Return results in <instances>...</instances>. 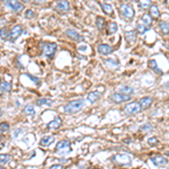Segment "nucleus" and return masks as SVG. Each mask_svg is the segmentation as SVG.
<instances>
[{
  "label": "nucleus",
  "instance_id": "obj_44",
  "mask_svg": "<svg viewBox=\"0 0 169 169\" xmlns=\"http://www.w3.org/2000/svg\"><path fill=\"white\" fill-rule=\"evenodd\" d=\"M23 1H24L25 4H29V1H31V0H23Z\"/></svg>",
  "mask_w": 169,
  "mask_h": 169
},
{
  "label": "nucleus",
  "instance_id": "obj_46",
  "mask_svg": "<svg viewBox=\"0 0 169 169\" xmlns=\"http://www.w3.org/2000/svg\"><path fill=\"white\" fill-rule=\"evenodd\" d=\"M0 169H6V168H5L4 166H0Z\"/></svg>",
  "mask_w": 169,
  "mask_h": 169
},
{
  "label": "nucleus",
  "instance_id": "obj_31",
  "mask_svg": "<svg viewBox=\"0 0 169 169\" xmlns=\"http://www.w3.org/2000/svg\"><path fill=\"white\" fill-rule=\"evenodd\" d=\"M104 25H105V19L103 17H97L96 18V26H97V28L99 29V31L103 29Z\"/></svg>",
  "mask_w": 169,
  "mask_h": 169
},
{
  "label": "nucleus",
  "instance_id": "obj_42",
  "mask_svg": "<svg viewBox=\"0 0 169 169\" xmlns=\"http://www.w3.org/2000/svg\"><path fill=\"white\" fill-rule=\"evenodd\" d=\"M34 2H35L36 5H39V2H42V4H43L44 0H34Z\"/></svg>",
  "mask_w": 169,
  "mask_h": 169
},
{
  "label": "nucleus",
  "instance_id": "obj_16",
  "mask_svg": "<svg viewBox=\"0 0 169 169\" xmlns=\"http://www.w3.org/2000/svg\"><path fill=\"white\" fill-rule=\"evenodd\" d=\"M105 64L107 65L108 68H114L115 69V68L119 67V62L116 58H111V59H107V60L105 61Z\"/></svg>",
  "mask_w": 169,
  "mask_h": 169
},
{
  "label": "nucleus",
  "instance_id": "obj_37",
  "mask_svg": "<svg viewBox=\"0 0 169 169\" xmlns=\"http://www.w3.org/2000/svg\"><path fill=\"white\" fill-rule=\"evenodd\" d=\"M34 16H35V14H34V11H33L32 9L26 10V13H25V17L26 18H33Z\"/></svg>",
  "mask_w": 169,
  "mask_h": 169
},
{
  "label": "nucleus",
  "instance_id": "obj_26",
  "mask_svg": "<svg viewBox=\"0 0 169 169\" xmlns=\"http://www.w3.org/2000/svg\"><path fill=\"white\" fill-rule=\"evenodd\" d=\"M0 89L2 91H10L11 90V83L8 81H2L0 83Z\"/></svg>",
  "mask_w": 169,
  "mask_h": 169
},
{
  "label": "nucleus",
  "instance_id": "obj_8",
  "mask_svg": "<svg viewBox=\"0 0 169 169\" xmlns=\"http://www.w3.org/2000/svg\"><path fill=\"white\" fill-rule=\"evenodd\" d=\"M6 5L15 13H20L24 9V5L20 4L19 0H6Z\"/></svg>",
  "mask_w": 169,
  "mask_h": 169
},
{
  "label": "nucleus",
  "instance_id": "obj_38",
  "mask_svg": "<svg viewBox=\"0 0 169 169\" xmlns=\"http://www.w3.org/2000/svg\"><path fill=\"white\" fill-rule=\"evenodd\" d=\"M0 129L2 130V131H8V130H9V124H8V123H1V124H0Z\"/></svg>",
  "mask_w": 169,
  "mask_h": 169
},
{
  "label": "nucleus",
  "instance_id": "obj_43",
  "mask_svg": "<svg viewBox=\"0 0 169 169\" xmlns=\"http://www.w3.org/2000/svg\"><path fill=\"white\" fill-rule=\"evenodd\" d=\"M124 142H125V143H131V142H132V140H131V139L129 138V140H125Z\"/></svg>",
  "mask_w": 169,
  "mask_h": 169
},
{
  "label": "nucleus",
  "instance_id": "obj_15",
  "mask_svg": "<svg viewBox=\"0 0 169 169\" xmlns=\"http://www.w3.org/2000/svg\"><path fill=\"white\" fill-rule=\"evenodd\" d=\"M54 142V137L53 135H45L41 139V145L42 147H47V145H50Z\"/></svg>",
  "mask_w": 169,
  "mask_h": 169
},
{
  "label": "nucleus",
  "instance_id": "obj_32",
  "mask_svg": "<svg viewBox=\"0 0 169 169\" xmlns=\"http://www.w3.org/2000/svg\"><path fill=\"white\" fill-rule=\"evenodd\" d=\"M116 32H117V24L114 22L109 23V25H108V33L109 34H114Z\"/></svg>",
  "mask_w": 169,
  "mask_h": 169
},
{
  "label": "nucleus",
  "instance_id": "obj_21",
  "mask_svg": "<svg viewBox=\"0 0 169 169\" xmlns=\"http://www.w3.org/2000/svg\"><path fill=\"white\" fill-rule=\"evenodd\" d=\"M150 17L152 18H159L160 17V13H159V8L156 5L150 6Z\"/></svg>",
  "mask_w": 169,
  "mask_h": 169
},
{
  "label": "nucleus",
  "instance_id": "obj_1",
  "mask_svg": "<svg viewBox=\"0 0 169 169\" xmlns=\"http://www.w3.org/2000/svg\"><path fill=\"white\" fill-rule=\"evenodd\" d=\"M85 106V101L83 99H77V101H72L64 106V112L67 114H75L81 111Z\"/></svg>",
  "mask_w": 169,
  "mask_h": 169
},
{
  "label": "nucleus",
  "instance_id": "obj_4",
  "mask_svg": "<svg viewBox=\"0 0 169 169\" xmlns=\"http://www.w3.org/2000/svg\"><path fill=\"white\" fill-rule=\"evenodd\" d=\"M141 111H142V108H141V105L139 101L130 103V104L126 105L125 108H124V113H125L126 115H133V114L140 113Z\"/></svg>",
  "mask_w": 169,
  "mask_h": 169
},
{
  "label": "nucleus",
  "instance_id": "obj_28",
  "mask_svg": "<svg viewBox=\"0 0 169 169\" xmlns=\"http://www.w3.org/2000/svg\"><path fill=\"white\" fill-rule=\"evenodd\" d=\"M101 9L104 10L105 14H107V15H112V14H113V7H112L111 5L101 4Z\"/></svg>",
  "mask_w": 169,
  "mask_h": 169
},
{
  "label": "nucleus",
  "instance_id": "obj_6",
  "mask_svg": "<svg viewBox=\"0 0 169 169\" xmlns=\"http://www.w3.org/2000/svg\"><path fill=\"white\" fill-rule=\"evenodd\" d=\"M23 33V27L20 25H15L11 31L9 32V36H8V40L10 41V42H15V41L17 40L19 36L22 35Z\"/></svg>",
  "mask_w": 169,
  "mask_h": 169
},
{
  "label": "nucleus",
  "instance_id": "obj_3",
  "mask_svg": "<svg viewBox=\"0 0 169 169\" xmlns=\"http://www.w3.org/2000/svg\"><path fill=\"white\" fill-rule=\"evenodd\" d=\"M112 160L114 162H116L117 165H121V166H127L131 163V156L130 155H126V153H119V155H115Z\"/></svg>",
  "mask_w": 169,
  "mask_h": 169
},
{
  "label": "nucleus",
  "instance_id": "obj_29",
  "mask_svg": "<svg viewBox=\"0 0 169 169\" xmlns=\"http://www.w3.org/2000/svg\"><path fill=\"white\" fill-rule=\"evenodd\" d=\"M8 36H9V31L6 27H1L0 28V39L2 40H8Z\"/></svg>",
  "mask_w": 169,
  "mask_h": 169
},
{
  "label": "nucleus",
  "instance_id": "obj_30",
  "mask_svg": "<svg viewBox=\"0 0 169 169\" xmlns=\"http://www.w3.org/2000/svg\"><path fill=\"white\" fill-rule=\"evenodd\" d=\"M149 28H150V27H148V26L143 25V24H141V23H139L137 26V29H138V33H139V34H144L145 32L149 31Z\"/></svg>",
  "mask_w": 169,
  "mask_h": 169
},
{
  "label": "nucleus",
  "instance_id": "obj_49",
  "mask_svg": "<svg viewBox=\"0 0 169 169\" xmlns=\"http://www.w3.org/2000/svg\"><path fill=\"white\" fill-rule=\"evenodd\" d=\"M1 139H2V138H1V135H0V141H1Z\"/></svg>",
  "mask_w": 169,
  "mask_h": 169
},
{
  "label": "nucleus",
  "instance_id": "obj_27",
  "mask_svg": "<svg viewBox=\"0 0 169 169\" xmlns=\"http://www.w3.org/2000/svg\"><path fill=\"white\" fill-rule=\"evenodd\" d=\"M139 6L142 9H148L151 6V0H139Z\"/></svg>",
  "mask_w": 169,
  "mask_h": 169
},
{
  "label": "nucleus",
  "instance_id": "obj_40",
  "mask_svg": "<svg viewBox=\"0 0 169 169\" xmlns=\"http://www.w3.org/2000/svg\"><path fill=\"white\" fill-rule=\"evenodd\" d=\"M49 169H64V167L62 165H53V166H51Z\"/></svg>",
  "mask_w": 169,
  "mask_h": 169
},
{
  "label": "nucleus",
  "instance_id": "obj_35",
  "mask_svg": "<svg viewBox=\"0 0 169 169\" xmlns=\"http://www.w3.org/2000/svg\"><path fill=\"white\" fill-rule=\"evenodd\" d=\"M141 130L144 131V132H150L152 130V125L150 123H147V124H143V125L141 126Z\"/></svg>",
  "mask_w": 169,
  "mask_h": 169
},
{
  "label": "nucleus",
  "instance_id": "obj_2",
  "mask_svg": "<svg viewBox=\"0 0 169 169\" xmlns=\"http://www.w3.org/2000/svg\"><path fill=\"white\" fill-rule=\"evenodd\" d=\"M119 10H121V14H122L123 17L125 18V19H129V20L133 19L134 15H135L133 7L129 4H123L122 6L119 7Z\"/></svg>",
  "mask_w": 169,
  "mask_h": 169
},
{
  "label": "nucleus",
  "instance_id": "obj_17",
  "mask_svg": "<svg viewBox=\"0 0 169 169\" xmlns=\"http://www.w3.org/2000/svg\"><path fill=\"white\" fill-rule=\"evenodd\" d=\"M99 98H101V94L98 93V91H91V93H89L88 94V96H87V99H88L90 103H95V101H97Z\"/></svg>",
  "mask_w": 169,
  "mask_h": 169
},
{
  "label": "nucleus",
  "instance_id": "obj_5",
  "mask_svg": "<svg viewBox=\"0 0 169 169\" xmlns=\"http://www.w3.org/2000/svg\"><path fill=\"white\" fill-rule=\"evenodd\" d=\"M58 50V45L55 43H44L43 44V54L46 58H53V55L55 54Z\"/></svg>",
  "mask_w": 169,
  "mask_h": 169
},
{
  "label": "nucleus",
  "instance_id": "obj_19",
  "mask_svg": "<svg viewBox=\"0 0 169 169\" xmlns=\"http://www.w3.org/2000/svg\"><path fill=\"white\" fill-rule=\"evenodd\" d=\"M70 141L69 140H62L60 141L58 144H57V150L60 151V150H63V149H69L70 148Z\"/></svg>",
  "mask_w": 169,
  "mask_h": 169
},
{
  "label": "nucleus",
  "instance_id": "obj_7",
  "mask_svg": "<svg viewBox=\"0 0 169 169\" xmlns=\"http://www.w3.org/2000/svg\"><path fill=\"white\" fill-rule=\"evenodd\" d=\"M111 99L115 104H121L124 101H129L131 99V95H125V94H121V93H115L111 96Z\"/></svg>",
  "mask_w": 169,
  "mask_h": 169
},
{
  "label": "nucleus",
  "instance_id": "obj_41",
  "mask_svg": "<svg viewBox=\"0 0 169 169\" xmlns=\"http://www.w3.org/2000/svg\"><path fill=\"white\" fill-rule=\"evenodd\" d=\"M19 133L22 134V133H23V131H22V130H20V129H17V130H16V131H15L14 135H15V137H18V134H19Z\"/></svg>",
  "mask_w": 169,
  "mask_h": 169
},
{
  "label": "nucleus",
  "instance_id": "obj_50",
  "mask_svg": "<svg viewBox=\"0 0 169 169\" xmlns=\"http://www.w3.org/2000/svg\"><path fill=\"white\" fill-rule=\"evenodd\" d=\"M0 83H1V79H0Z\"/></svg>",
  "mask_w": 169,
  "mask_h": 169
},
{
  "label": "nucleus",
  "instance_id": "obj_25",
  "mask_svg": "<svg viewBox=\"0 0 169 169\" xmlns=\"http://www.w3.org/2000/svg\"><path fill=\"white\" fill-rule=\"evenodd\" d=\"M37 105L52 106V105H53V101H51V99H47V98H40V99H37Z\"/></svg>",
  "mask_w": 169,
  "mask_h": 169
},
{
  "label": "nucleus",
  "instance_id": "obj_48",
  "mask_svg": "<svg viewBox=\"0 0 169 169\" xmlns=\"http://www.w3.org/2000/svg\"><path fill=\"white\" fill-rule=\"evenodd\" d=\"M2 93H4V91H2V90L0 89V96H1V95H2Z\"/></svg>",
  "mask_w": 169,
  "mask_h": 169
},
{
  "label": "nucleus",
  "instance_id": "obj_23",
  "mask_svg": "<svg viewBox=\"0 0 169 169\" xmlns=\"http://www.w3.org/2000/svg\"><path fill=\"white\" fill-rule=\"evenodd\" d=\"M149 67H150V69H152L153 71H156L158 75H162V70H160V69L158 68V63L155 61V60H150L149 61Z\"/></svg>",
  "mask_w": 169,
  "mask_h": 169
},
{
  "label": "nucleus",
  "instance_id": "obj_45",
  "mask_svg": "<svg viewBox=\"0 0 169 169\" xmlns=\"http://www.w3.org/2000/svg\"><path fill=\"white\" fill-rule=\"evenodd\" d=\"M2 115V109H1V108H0V116Z\"/></svg>",
  "mask_w": 169,
  "mask_h": 169
},
{
  "label": "nucleus",
  "instance_id": "obj_18",
  "mask_svg": "<svg viewBox=\"0 0 169 169\" xmlns=\"http://www.w3.org/2000/svg\"><path fill=\"white\" fill-rule=\"evenodd\" d=\"M141 24H143V25L148 26V27H150L152 24V19L151 17H150V15H148V14H144L142 15V17H141Z\"/></svg>",
  "mask_w": 169,
  "mask_h": 169
},
{
  "label": "nucleus",
  "instance_id": "obj_20",
  "mask_svg": "<svg viewBox=\"0 0 169 169\" xmlns=\"http://www.w3.org/2000/svg\"><path fill=\"white\" fill-rule=\"evenodd\" d=\"M135 37H137V32L135 31H129V32H126L125 39L129 43H133L134 41H135Z\"/></svg>",
  "mask_w": 169,
  "mask_h": 169
},
{
  "label": "nucleus",
  "instance_id": "obj_13",
  "mask_svg": "<svg viewBox=\"0 0 169 169\" xmlns=\"http://www.w3.org/2000/svg\"><path fill=\"white\" fill-rule=\"evenodd\" d=\"M65 35L68 36L69 39H71L73 41H77V42H81L83 41V37L80 35L79 33H77L76 31H73V29H68L67 32H65Z\"/></svg>",
  "mask_w": 169,
  "mask_h": 169
},
{
  "label": "nucleus",
  "instance_id": "obj_36",
  "mask_svg": "<svg viewBox=\"0 0 169 169\" xmlns=\"http://www.w3.org/2000/svg\"><path fill=\"white\" fill-rule=\"evenodd\" d=\"M148 143L150 144V145H155V144L158 143V139H157V138H155V137L150 138V139L148 140Z\"/></svg>",
  "mask_w": 169,
  "mask_h": 169
},
{
  "label": "nucleus",
  "instance_id": "obj_12",
  "mask_svg": "<svg viewBox=\"0 0 169 169\" xmlns=\"http://www.w3.org/2000/svg\"><path fill=\"white\" fill-rule=\"evenodd\" d=\"M61 125H62L61 117L57 116L55 119H53L52 121H50V122L47 123V129L49 130H58Z\"/></svg>",
  "mask_w": 169,
  "mask_h": 169
},
{
  "label": "nucleus",
  "instance_id": "obj_34",
  "mask_svg": "<svg viewBox=\"0 0 169 169\" xmlns=\"http://www.w3.org/2000/svg\"><path fill=\"white\" fill-rule=\"evenodd\" d=\"M9 160H10V156L9 155H7V153L0 155V163H7Z\"/></svg>",
  "mask_w": 169,
  "mask_h": 169
},
{
  "label": "nucleus",
  "instance_id": "obj_10",
  "mask_svg": "<svg viewBox=\"0 0 169 169\" xmlns=\"http://www.w3.org/2000/svg\"><path fill=\"white\" fill-rule=\"evenodd\" d=\"M55 9L59 13H67V11L70 10V4L67 0H60L57 4V6H55Z\"/></svg>",
  "mask_w": 169,
  "mask_h": 169
},
{
  "label": "nucleus",
  "instance_id": "obj_22",
  "mask_svg": "<svg viewBox=\"0 0 169 169\" xmlns=\"http://www.w3.org/2000/svg\"><path fill=\"white\" fill-rule=\"evenodd\" d=\"M133 88L132 87H129V86H121L119 87V93L121 94H125V95H131L133 94Z\"/></svg>",
  "mask_w": 169,
  "mask_h": 169
},
{
  "label": "nucleus",
  "instance_id": "obj_24",
  "mask_svg": "<svg viewBox=\"0 0 169 169\" xmlns=\"http://www.w3.org/2000/svg\"><path fill=\"white\" fill-rule=\"evenodd\" d=\"M24 113H25L26 115H29V116H33V115H35V109H34V106L33 105H29L27 104L24 107Z\"/></svg>",
  "mask_w": 169,
  "mask_h": 169
},
{
  "label": "nucleus",
  "instance_id": "obj_39",
  "mask_svg": "<svg viewBox=\"0 0 169 169\" xmlns=\"http://www.w3.org/2000/svg\"><path fill=\"white\" fill-rule=\"evenodd\" d=\"M26 76L28 77L29 79H32L33 81H35L36 83H37V85H39V83H40V79H39V78H35V77H33V76H31V75H26Z\"/></svg>",
  "mask_w": 169,
  "mask_h": 169
},
{
  "label": "nucleus",
  "instance_id": "obj_14",
  "mask_svg": "<svg viewBox=\"0 0 169 169\" xmlns=\"http://www.w3.org/2000/svg\"><path fill=\"white\" fill-rule=\"evenodd\" d=\"M139 103H140V105H141V108L147 109V108H149L152 105L153 99H152L151 97H143V98H141V101H139Z\"/></svg>",
  "mask_w": 169,
  "mask_h": 169
},
{
  "label": "nucleus",
  "instance_id": "obj_9",
  "mask_svg": "<svg viewBox=\"0 0 169 169\" xmlns=\"http://www.w3.org/2000/svg\"><path fill=\"white\" fill-rule=\"evenodd\" d=\"M150 160H151V162L153 163L155 166H157V167H165L166 165H167V159L165 158V157H162V156H153V157H151L150 158Z\"/></svg>",
  "mask_w": 169,
  "mask_h": 169
},
{
  "label": "nucleus",
  "instance_id": "obj_47",
  "mask_svg": "<svg viewBox=\"0 0 169 169\" xmlns=\"http://www.w3.org/2000/svg\"><path fill=\"white\" fill-rule=\"evenodd\" d=\"M2 132H4V131H2V130L0 129V135H1V134H2Z\"/></svg>",
  "mask_w": 169,
  "mask_h": 169
},
{
  "label": "nucleus",
  "instance_id": "obj_11",
  "mask_svg": "<svg viewBox=\"0 0 169 169\" xmlns=\"http://www.w3.org/2000/svg\"><path fill=\"white\" fill-rule=\"evenodd\" d=\"M97 51L98 53L101 54V55H108L114 51V49L108 44H99L97 46Z\"/></svg>",
  "mask_w": 169,
  "mask_h": 169
},
{
  "label": "nucleus",
  "instance_id": "obj_33",
  "mask_svg": "<svg viewBox=\"0 0 169 169\" xmlns=\"http://www.w3.org/2000/svg\"><path fill=\"white\" fill-rule=\"evenodd\" d=\"M159 26H160V28H161L162 33H165V34H168V31H169L168 23L165 22V20H162V22L159 23Z\"/></svg>",
  "mask_w": 169,
  "mask_h": 169
}]
</instances>
